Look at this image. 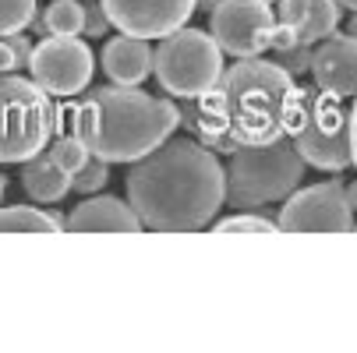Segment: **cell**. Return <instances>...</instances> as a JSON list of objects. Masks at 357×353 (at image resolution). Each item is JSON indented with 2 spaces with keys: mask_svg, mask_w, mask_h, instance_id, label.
<instances>
[{
  "mask_svg": "<svg viewBox=\"0 0 357 353\" xmlns=\"http://www.w3.org/2000/svg\"><path fill=\"white\" fill-rule=\"evenodd\" d=\"M301 88L294 74L262 57H241L213 92L195 99L188 120L213 152H234L237 145H266L290 131Z\"/></svg>",
  "mask_w": 357,
  "mask_h": 353,
  "instance_id": "obj_1",
  "label": "cell"
},
{
  "mask_svg": "<svg viewBox=\"0 0 357 353\" xmlns=\"http://www.w3.org/2000/svg\"><path fill=\"white\" fill-rule=\"evenodd\" d=\"M128 201L142 226L156 233H191L209 226L227 201V170L209 145L167 138L128 173Z\"/></svg>",
  "mask_w": 357,
  "mask_h": 353,
  "instance_id": "obj_2",
  "label": "cell"
},
{
  "mask_svg": "<svg viewBox=\"0 0 357 353\" xmlns=\"http://www.w3.org/2000/svg\"><path fill=\"white\" fill-rule=\"evenodd\" d=\"M71 113L75 134L107 163H138L181 124V110L170 99H156L135 85L92 88Z\"/></svg>",
  "mask_w": 357,
  "mask_h": 353,
  "instance_id": "obj_3",
  "label": "cell"
},
{
  "mask_svg": "<svg viewBox=\"0 0 357 353\" xmlns=\"http://www.w3.org/2000/svg\"><path fill=\"white\" fill-rule=\"evenodd\" d=\"M304 177V159L283 134L266 145H237L227 166V201L234 209L255 212L269 201L290 198Z\"/></svg>",
  "mask_w": 357,
  "mask_h": 353,
  "instance_id": "obj_4",
  "label": "cell"
},
{
  "mask_svg": "<svg viewBox=\"0 0 357 353\" xmlns=\"http://www.w3.org/2000/svg\"><path fill=\"white\" fill-rule=\"evenodd\" d=\"M61 110L36 78L0 74V163H29L54 141Z\"/></svg>",
  "mask_w": 357,
  "mask_h": 353,
  "instance_id": "obj_5",
  "label": "cell"
},
{
  "mask_svg": "<svg viewBox=\"0 0 357 353\" xmlns=\"http://www.w3.org/2000/svg\"><path fill=\"white\" fill-rule=\"evenodd\" d=\"M287 138L301 152L304 163L326 173H343L354 163V138H350V113L343 110V99L333 92H304L297 99V110L290 120Z\"/></svg>",
  "mask_w": 357,
  "mask_h": 353,
  "instance_id": "obj_6",
  "label": "cell"
},
{
  "mask_svg": "<svg viewBox=\"0 0 357 353\" xmlns=\"http://www.w3.org/2000/svg\"><path fill=\"white\" fill-rule=\"evenodd\" d=\"M156 78L177 99H202L223 78V46L202 29H177L156 46Z\"/></svg>",
  "mask_w": 357,
  "mask_h": 353,
  "instance_id": "obj_7",
  "label": "cell"
},
{
  "mask_svg": "<svg viewBox=\"0 0 357 353\" xmlns=\"http://www.w3.org/2000/svg\"><path fill=\"white\" fill-rule=\"evenodd\" d=\"M29 71L50 95H78L92 85L96 57L78 36H43L32 46Z\"/></svg>",
  "mask_w": 357,
  "mask_h": 353,
  "instance_id": "obj_8",
  "label": "cell"
},
{
  "mask_svg": "<svg viewBox=\"0 0 357 353\" xmlns=\"http://www.w3.org/2000/svg\"><path fill=\"white\" fill-rule=\"evenodd\" d=\"M209 29L230 57H262L266 49H273L276 18L269 0H220Z\"/></svg>",
  "mask_w": 357,
  "mask_h": 353,
  "instance_id": "obj_9",
  "label": "cell"
},
{
  "mask_svg": "<svg viewBox=\"0 0 357 353\" xmlns=\"http://www.w3.org/2000/svg\"><path fill=\"white\" fill-rule=\"evenodd\" d=\"M280 230L283 233H350L354 209L347 201V187L326 180V184L294 191L280 212Z\"/></svg>",
  "mask_w": 357,
  "mask_h": 353,
  "instance_id": "obj_10",
  "label": "cell"
},
{
  "mask_svg": "<svg viewBox=\"0 0 357 353\" xmlns=\"http://www.w3.org/2000/svg\"><path fill=\"white\" fill-rule=\"evenodd\" d=\"M107 8L114 29L138 39H163L195 15L198 0H99Z\"/></svg>",
  "mask_w": 357,
  "mask_h": 353,
  "instance_id": "obj_11",
  "label": "cell"
},
{
  "mask_svg": "<svg viewBox=\"0 0 357 353\" xmlns=\"http://www.w3.org/2000/svg\"><path fill=\"white\" fill-rule=\"evenodd\" d=\"M312 74L322 92L340 99L357 95V39L354 36H329L312 54Z\"/></svg>",
  "mask_w": 357,
  "mask_h": 353,
  "instance_id": "obj_12",
  "label": "cell"
},
{
  "mask_svg": "<svg viewBox=\"0 0 357 353\" xmlns=\"http://www.w3.org/2000/svg\"><path fill=\"white\" fill-rule=\"evenodd\" d=\"M64 230L71 233H138L142 219L131 209V201L124 205L121 198H89L71 216L64 219Z\"/></svg>",
  "mask_w": 357,
  "mask_h": 353,
  "instance_id": "obj_13",
  "label": "cell"
},
{
  "mask_svg": "<svg viewBox=\"0 0 357 353\" xmlns=\"http://www.w3.org/2000/svg\"><path fill=\"white\" fill-rule=\"evenodd\" d=\"M103 71L114 85H142L156 71V49H149V39L121 32L103 46Z\"/></svg>",
  "mask_w": 357,
  "mask_h": 353,
  "instance_id": "obj_14",
  "label": "cell"
},
{
  "mask_svg": "<svg viewBox=\"0 0 357 353\" xmlns=\"http://www.w3.org/2000/svg\"><path fill=\"white\" fill-rule=\"evenodd\" d=\"M280 22L294 29L297 42H322L336 32L340 0H280Z\"/></svg>",
  "mask_w": 357,
  "mask_h": 353,
  "instance_id": "obj_15",
  "label": "cell"
},
{
  "mask_svg": "<svg viewBox=\"0 0 357 353\" xmlns=\"http://www.w3.org/2000/svg\"><path fill=\"white\" fill-rule=\"evenodd\" d=\"M22 187L29 191V198L43 201V205H50V201H61L68 191H71V173L54 159V156H32L22 170Z\"/></svg>",
  "mask_w": 357,
  "mask_h": 353,
  "instance_id": "obj_16",
  "label": "cell"
},
{
  "mask_svg": "<svg viewBox=\"0 0 357 353\" xmlns=\"http://www.w3.org/2000/svg\"><path fill=\"white\" fill-rule=\"evenodd\" d=\"M61 230H64L61 216H50L29 205L0 209V233H61Z\"/></svg>",
  "mask_w": 357,
  "mask_h": 353,
  "instance_id": "obj_17",
  "label": "cell"
},
{
  "mask_svg": "<svg viewBox=\"0 0 357 353\" xmlns=\"http://www.w3.org/2000/svg\"><path fill=\"white\" fill-rule=\"evenodd\" d=\"M43 36H82L85 32V8L78 0H54L43 11Z\"/></svg>",
  "mask_w": 357,
  "mask_h": 353,
  "instance_id": "obj_18",
  "label": "cell"
},
{
  "mask_svg": "<svg viewBox=\"0 0 357 353\" xmlns=\"http://www.w3.org/2000/svg\"><path fill=\"white\" fill-rule=\"evenodd\" d=\"M50 156H54V159H57V163L75 177V173L89 163V156H92V152L85 148V141H82L78 134H61L54 145H50Z\"/></svg>",
  "mask_w": 357,
  "mask_h": 353,
  "instance_id": "obj_19",
  "label": "cell"
},
{
  "mask_svg": "<svg viewBox=\"0 0 357 353\" xmlns=\"http://www.w3.org/2000/svg\"><path fill=\"white\" fill-rule=\"evenodd\" d=\"M36 18V0H0V36H15Z\"/></svg>",
  "mask_w": 357,
  "mask_h": 353,
  "instance_id": "obj_20",
  "label": "cell"
},
{
  "mask_svg": "<svg viewBox=\"0 0 357 353\" xmlns=\"http://www.w3.org/2000/svg\"><path fill=\"white\" fill-rule=\"evenodd\" d=\"M107 166H110L107 159H89V163L71 177V187H75L78 194H96V191H103L107 180H110V170H107Z\"/></svg>",
  "mask_w": 357,
  "mask_h": 353,
  "instance_id": "obj_21",
  "label": "cell"
},
{
  "mask_svg": "<svg viewBox=\"0 0 357 353\" xmlns=\"http://www.w3.org/2000/svg\"><path fill=\"white\" fill-rule=\"evenodd\" d=\"M216 233H276L280 230V223H273V219H266V216H230V219H223V223H216L213 226Z\"/></svg>",
  "mask_w": 357,
  "mask_h": 353,
  "instance_id": "obj_22",
  "label": "cell"
},
{
  "mask_svg": "<svg viewBox=\"0 0 357 353\" xmlns=\"http://www.w3.org/2000/svg\"><path fill=\"white\" fill-rule=\"evenodd\" d=\"M280 64L297 78L301 71H312V42H294L290 49H280Z\"/></svg>",
  "mask_w": 357,
  "mask_h": 353,
  "instance_id": "obj_23",
  "label": "cell"
},
{
  "mask_svg": "<svg viewBox=\"0 0 357 353\" xmlns=\"http://www.w3.org/2000/svg\"><path fill=\"white\" fill-rule=\"evenodd\" d=\"M114 22H110V15H107V8L99 4H85V36L89 39H99V36H107V29H110Z\"/></svg>",
  "mask_w": 357,
  "mask_h": 353,
  "instance_id": "obj_24",
  "label": "cell"
},
{
  "mask_svg": "<svg viewBox=\"0 0 357 353\" xmlns=\"http://www.w3.org/2000/svg\"><path fill=\"white\" fill-rule=\"evenodd\" d=\"M4 39H8V46H11V54H15V68H29V61H32V46H29V39H25L22 32L4 36Z\"/></svg>",
  "mask_w": 357,
  "mask_h": 353,
  "instance_id": "obj_25",
  "label": "cell"
},
{
  "mask_svg": "<svg viewBox=\"0 0 357 353\" xmlns=\"http://www.w3.org/2000/svg\"><path fill=\"white\" fill-rule=\"evenodd\" d=\"M297 42V36H294V29H287L283 22L276 25V32H273V49H276V54H280V49H290Z\"/></svg>",
  "mask_w": 357,
  "mask_h": 353,
  "instance_id": "obj_26",
  "label": "cell"
},
{
  "mask_svg": "<svg viewBox=\"0 0 357 353\" xmlns=\"http://www.w3.org/2000/svg\"><path fill=\"white\" fill-rule=\"evenodd\" d=\"M8 71H15V54H11L8 39L0 36V74H8Z\"/></svg>",
  "mask_w": 357,
  "mask_h": 353,
  "instance_id": "obj_27",
  "label": "cell"
},
{
  "mask_svg": "<svg viewBox=\"0 0 357 353\" xmlns=\"http://www.w3.org/2000/svg\"><path fill=\"white\" fill-rule=\"evenodd\" d=\"M350 138H354V166H357V95H354V110H350Z\"/></svg>",
  "mask_w": 357,
  "mask_h": 353,
  "instance_id": "obj_28",
  "label": "cell"
},
{
  "mask_svg": "<svg viewBox=\"0 0 357 353\" xmlns=\"http://www.w3.org/2000/svg\"><path fill=\"white\" fill-rule=\"evenodd\" d=\"M347 201H350V209L357 212V184H350V187H347Z\"/></svg>",
  "mask_w": 357,
  "mask_h": 353,
  "instance_id": "obj_29",
  "label": "cell"
},
{
  "mask_svg": "<svg viewBox=\"0 0 357 353\" xmlns=\"http://www.w3.org/2000/svg\"><path fill=\"white\" fill-rule=\"evenodd\" d=\"M216 4H220V0H198V8H202V11H209V15H213Z\"/></svg>",
  "mask_w": 357,
  "mask_h": 353,
  "instance_id": "obj_30",
  "label": "cell"
},
{
  "mask_svg": "<svg viewBox=\"0 0 357 353\" xmlns=\"http://www.w3.org/2000/svg\"><path fill=\"white\" fill-rule=\"evenodd\" d=\"M347 36H354V39H357V11H354V18H350V25H347Z\"/></svg>",
  "mask_w": 357,
  "mask_h": 353,
  "instance_id": "obj_31",
  "label": "cell"
},
{
  "mask_svg": "<svg viewBox=\"0 0 357 353\" xmlns=\"http://www.w3.org/2000/svg\"><path fill=\"white\" fill-rule=\"evenodd\" d=\"M340 8H350V11H357V0H340Z\"/></svg>",
  "mask_w": 357,
  "mask_h": 353,
  "instance_id": "obj_32",
  "label": "cell"
},
{
  "mask_svg": "<svg viewBox=\"0 0 357 353\" xmlns=\"http://www.w3.org/2000/svg\"><path fill=\"white\" fill-rule=\"evenodd\" d=\"M4 191H8V177L0 173V198H4Z\"/></svg>",
  "mask_w": 357,
  "mask_h": 353,
  "instance_id": "obj_33",
  "label": "cell"
},
{
  "mask_svg": "<svg viewBox=\"0 0 357 353\" xmlns=\"http://www.w3.org/2000/svg\"><path fill=\"white\" fill-rule=\"evenodd\" d=\"M354 230H357V226H354Z\"/></svg>",
  "mask_w": 357,
  "mask_h": 353,
  "instance_id": "obj_34",
  "label": "cell"
}]
</instances>
